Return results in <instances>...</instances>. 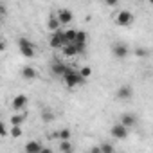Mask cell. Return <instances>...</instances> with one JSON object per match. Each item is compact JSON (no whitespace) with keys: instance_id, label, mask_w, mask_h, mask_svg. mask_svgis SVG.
<instances>
[{"instance_id":"cell-6","label":"cell","mask_w":153,"mask_h":153,"mask_svg":"<svg viewBox=\"0 0 153 153\" xmlns=\"http://www.w3.org/2000/svg\"><path fill=\"white\" fill-rule=\"evenodd\" d=\"M112 52H114V56H115L117 59H124V58H128V54H130V49H128V45H126V43H123V42H117V43H114V47H112Z\"/></svg>"},{"instance_id":"cell-29","label":"cell","mask_w":153,"mask_h":153,"mask_svg":"<svg viewBox=\"0 0 153 153\" xmlns=\"http://www.w3.org/2000/svg\"><path fill=\"white\" fill-rule=\"evenodd\" d=\"M92 153H101V151H99V148H92Z\"/></svg>"},{"instance_id":"cell-20","label":"cell","mask_w":153,"mask_h":153,"mask_svg":"<svg viewBox=\"0 0 153 153\" xmlns=\"http://www.w3.org/2000/svg\"><path fill=\"white\" fill-rule=\"evenodd\" d=\"M70 135H72V131H70L68 128H61L54 137H58L59 140H70Z\"/></svg>"},{"instance_id":"cell-21","label":"cell","mask_w":153,"mask_h":153,"mask_svg":"<svg viewBox=\"0 0 153 153\" xmlns=\"http://www.w3.org/2000/svg\"><path fill=\"white\" fill-rule=\"evenodd\" d=\"M22 133H24V128H22V126H11V128H9V135H11L13 139L22 137Z\"/></svg>"},{"instance_id":"cell-9","label":"cell","mask_w":153,"mask_h":153,"mask_svg":"<svg viewBox=\"0 0 153 153\" xmlns=\"http://www.w3.org/2000/svg\"><path fill=\"white\" fill-rule=\"evenodd\" d=\"M117 99L119 101H128V99H131V96H133V88H131V85H121L119 88H117Z\"/></svg>"},{"instance_id":"cell-2","label":"cell","mask_w":153,"mask_h":153,"mask_svg":"<svg viewBox=\"0 0 153 153\" xmlns=\"http://www.w3.org/2000/svg\"><path fill=\"white\" fill-rule=\"evenodd\" d=\"M18 51L24 58H33L36 49H34V43L27 38H18Z\"/></svg>"},{"instance_id":"cell-16","label":"cell","mask_w":153,"mask_h":153,"mask_svg":"<svg viewBox=\"0 0 153 153\" xmlns=\"http://www.w3.org/2000/svg\"><path fill=\"white\" fill-rule=\"evenodd\" d=\"M59 22H58V18H56V15H51L49 18H47V29L51 31V33H56V31H59Z\"/></svg>"},{"instance_id":"cell-28","label":"cell","mask_w":153,"mask_h":153,"mask_svg":"<svg viewBox=\"0 0 153 153\" xmlns=\"http://www.w3.org/2000/svg\"><path fill=\"white\" fill-rule=\"evenodd\" d=\"M40 153H54V151H52L51 148H45V146H43V148L40 149Z\"/></svg>"},{"instance_id":"cell-14","label":"cell","mask_w":153,"mask_h":153,"mask_svg":"<svg viewBox=\"0 0 153 153\" xmlns=\"http://www.w3.org/2000/svg\"><path fill=\"white\" fill-rule=\"evenodd\" d=\"M20 74H22V78H24V79H36V78H38L36 68H34V67H31V65L24 67V68L20 70Z\"/></svg>"},{"instance_id":"cell-23","label":"cell","mask_w":153,"mask_h":153,"mask_svg":"<svg viewBox=\"0 0 153 153\" xmlns=\"http://www.w3.org/2000/svg\"><path fill=\"white\" fill-rule=\"evenodd\" d=\"M76 29H67V31H63V36H65V40H67V43H72L74 42V38H76Z\"/></svg>"},{"instance_id":"cell-18","label":"cell","mask_w":153,"mask_h":153,"mask_svg":"<svg viewBox=\"0 0 153 153\" xmlns=\"http://www.w3.org/2000/svg\"><path fill=\"white\" fill-rule=\"evenodd\" d=\"M42 121L43 123H52L54 121V112L51 108H43L42 110Z\"/></svg>"},{"instance_id":"cell-25","label":"cell","mask_w":153,"mask_h":153,"mask_svg":"<svg viewBox=\"0 0 153 153\" xmlns=\"http://www.w3.org/2000/svg\"><path fill=\"white\" fill-rule=\"evenodd\" d=\"M148 54H149V51H148V49H144V47L135 49V56H137V58H148Z\"/></svg>"},{"instance_id":"cell-10","label":"cell","mask_w":153,"mask_h":153,"mask_svg":"<svg viewBox=\"0 0 153 153\" xmlns=\"http://www.w3.org/2000/svg\"><path fill=\"white\" fill-rule=\"evenodd\" d=\"M27 96L25 94H18V96H15L13 97V101H11V106H13V110H16V112H22L25 106H27Z\"/></svg>"},{"instance_id":"cell-22","label":"cell","mask_w":153,"mask_h":153,"mask_svg":"<svg viewBox=\"0 0 153 153\" xmlns=\"http://www.w3.org/2000/svg\"><path fill=\"white\" fill-rule=\"evenodd\" d=\"M99 151H101V153H115V149H114V146H112L110 142H106V140L99 144Z\"/></svg>"},{"instance_id":"cell-13","label":"cell","mask_w":153,"mask_h":153,"mask_svg":"<svg viewBox=\"0 0 153 153\" xmlns=\"http://www.w3.org/2000/svg\"><path fill=\"white\" fill-rule=\"evenodd\" d=\"M43 148V144L40 140H27L25 142V153H40V149Z\"/></svg>"},{"instance_id":"cell-19","label":"cell","mask_w":153,"mask_h":153,"mask_svg":"<svg viewBox=\"0 0 153 153\" xmlns=\"http://www.w3.org/2000/svg\"><path fill=\"white\" fill-rule=\"evenodd\" d=\"M59 151L61 153H74L72 142L70 140H59Z\"/></svg>"},{"instance_id":"cell-15","label":"cell","mask_w":153,"mask_h":153,"mask_svg":"<svg viewBox=\"0 0 153 153\" xmlns=\"http://www.w3.org/2000/svg\"><path fill=\"white\" fill-rule=\"evenodd\" d=\"M59 51H61V54H63L65 58H74V56H78V54H79V52H78V49H76L72 43H67V45H63Z\"/></svg>"},{"instance_id":"cell-8","label":"cell","mask_w":153,"mask_h":153,"mask_svg":"<svg viewBox=\"0 0 153 153\" xmlns=\"http://www.w3.org/2000/svg\"><path fill=\"white\" fill-rule=\"evenodd\" d=\"M72 45L78 49V52L81 54V52L85 51V45H87V33H85V31H78V33H76L74 42H72Z\"/></svg>"},{"instance_id":"cell-12","label":"cell","mask_w":153,"mask_h":153,"mask_svg":"<svg viewBox=\"0 0 153 153\" xmlns=\"http://www.w3.org/2000/svg\"><path fill=\"white\" fill-rule=\"evenodd\" d=\"M119 124H121V126H124L126 130H130V128H133V126L137 124V117H135L133 114H123V115H121Z\"/></svg>"},{"instance_id":"cell-24","label":"cell","mask_w":153,"mask_h":153,"mask_svg":"<svg viewBox=\"0 0 153 153\" xmlns=\"http://www.w3.org/2000/svg\"><path fill=\"white\" fill-rule=\"evenodd\" d=\"M78 72H79V76H81L83 79H87V78H90V76H92V68L90 67H81Z\"/></svg>"},{"instance_id":"cell-4","label":"cell","mask_w":153,"mask_h":153,"mask_svg":"<svg viewBox=\"0 0 153 153\" xmlns=\"http://www.w3.org/2000/svg\"><path fill=\"white\" fill-rule=\"evenodd\" d=\"M54 15H56L58 22H59V25H68V24L72 22V18H74V13H72L70 9H67V7H61V9H58Z\"/></svg>"},{"instance_id":"cell-26","label":"cell","mask_w":153,"mask_h":153,"mask_svg":"<svg viewBox=\"0 0 153 153\" xmlns=\"http://www.w3.org/2000/svg\"><path fill=\"white\" fill-rule=\"evenodd\" d=\"M6 135H9V130L6 128V124L0 121V137H6Z\"/></svg>"},{"instance_id":"cell-1","label":"cell","mask_w":153,"mask_h":153,"mask_svg":"<svg viewBox=\"0 0 153 153\" xmlns=\"http://www.w3.org/2000/svg\"><path fill=\"white\" fill-rule=\"evenodd\" d=\"M63 81H65V85L68 87V88H76V87H81L83 83H85V79L79 76V72L78 70H74L72 67L68 68V72L63 76Z\"/></svg>"},{"instance_id":"cell-27","label":"cell","mask_w":153,"mask_h":153,"mask_svg":"<svg viewBox=\"0 0 153 153\" xmlns=\"http://www.w3.org/2000/svg\"><path fill=\"white\" fill-rule=\"evenodd\" d=\"M4 15H6V6L0 4V18H4Z\"/></svg>"},{"instance_id":"cell-17","label":"cell","mask_w":153,"mask_h":153,"mask_svg":"<svg viewBox=\"0 0 153 153\" xmlns=\"http://www.w3.org/2000/svg\"><path fill=\"white\" fill-rule=\"evenodd\" d=\"M25 119H27V115H25V112H22V114H15L9 119V123H11V126H24Z\"/></svg>"},{"instance_id":"cell-11","label":"cell","mask_w":153,"mask_h":153,"mask_svg":"<svg viewBox=\"0 0 153 153\" xmlns=\"http://www.w3.org/2000/svg\"><path fill=\"white\" fill-rule=\"evenodd\" d=\"M110 135H112L114 139H117V140H124V139L128 137V130L117 123V124H114V126L110 128Z\"/></svg>"},{"instance_id":"cell-5","label":"cell","mask_w":153,"mask_h":153,"mask_svg":"<svg viewBox=\"0 0 153 153\" xmlns=\"http://www.w3.org/2000/svg\"><path fill=\"white\" fill-rule=\"evenodd\" d=\"M49 45H51L52 49H61L63 45H67V40H65V36H63V31H61V29L51 34V38H49Z\"/></svg>"},{"instance_id":"cell-3","label":"cell","mask_w":153,"mask_h":153,"mask_svg":"<svg viewBox=\"0 0 153 153\" xmlns=\"http://www.w3.org/2000/svg\"><path fill=\"white\" fill-rule=\"evenodd\" d=\"M115 24L121 25V27H128L133 24V13L128 11V9H121L115 13Z\"/></svg>"},{"instance_id":"cell-7","label":"cell","mask_w":153,"mask_h":153,"mask_svg":"<svg viewBox=\"0 0 153 153\" xmlns=\"http://www.w3.org/2000/svg\"><path fill=\"white\" fill-rule=\"evenodd\" d=\"M68 65H65L63 61H59V59H56V61H52L51 63V72L54 74V76H59V78H63V76L68 72Z\"/></svg>"}]
</instances>
